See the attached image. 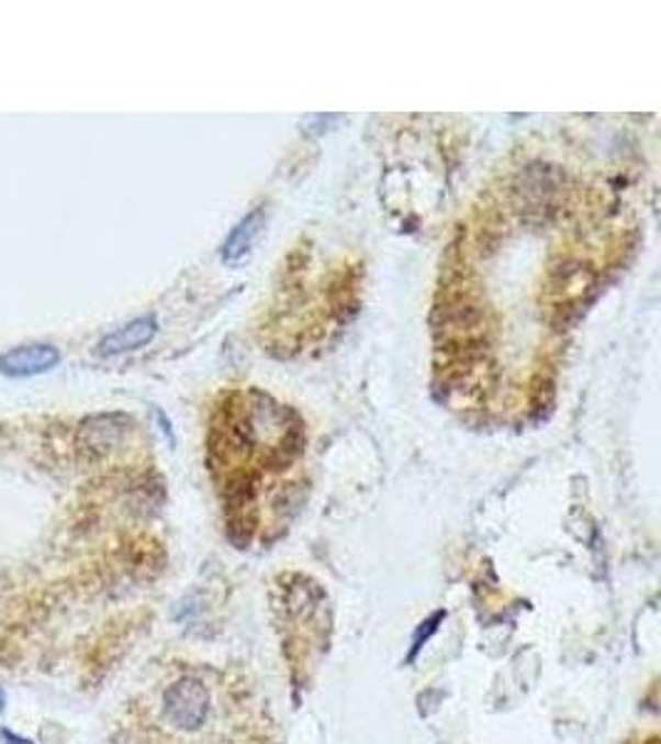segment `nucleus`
I'll return each instance as SVG.
<instances>
[{
	"mask_svg": "<svg viewBox=\"0 0 661 744\" xmlns=\"http://www.w3.org/2000/svg\"><path fill=\"white\" fill-rule=\"evenodd\" d=\"M595 270L582 260L565 258L550 268L548 293L552 311L560 315V323L568 321V313H580V306H585V296L595 288Z\"/></svg>",
	"mask_w": 661,
	"mask_h": 744,
	"instance_id": "nucleus-1",
	"label": "nucleus"
},
{
	"mask_svg": "<svg viewBox=\"0 0 661 744\" xmlns=\"http://www.w3.org/2000/svg\"><path fill=\"white\" fill-rule=\"evenodd\" d=\"M209 690L199 678H181L164 692V718L183 732L199 730L209 718Z\"/></svg>",
	"mask_w": 661,
	"mask_h": 744,
	"instance_id": "nucleus-2",
	"label": "nucleus"
},
{
	"mask_svg": "<svg viewBox=\"0 0 661 744\" xmlns=\"http://www.w3.org/2000/svg\"><path fill=\"white\" fill-rule=\"evenodd\" d=\"M483 311L469 293L446 296L444 303L434 308L436 335H444V343H461L481 337Z\"/></svg>",
	"mask_w": 661,
	"mask_h": 744,
	"instance_id": "nucleus-3",
	"label": "nucleus"
},
{
	"mask_svg": "<svg viewBox=\"0 0 661 744\" xmlns=\"http://www.w3.org/2000/svg\"><path fill=\"white\" fill-rule=\"evenodd\" d=\"M132 432V420L120 412H104L87 418L77 430V444L92 457H104L124 444L126 434Z\"/></svg>",
	"mask_w": 661,
	"mask_h": 744,
	"instance_id": "nucleus-4",
	"label": "nucleus"
},
{
	"mask_svg": "<svg viewBox=\"0 0 661 744\" xmlns=\"http://www.w3.org/2000/svg\"><path fill=\"white\" fill-rule=\"evenodd\" d=\"M63 355L51 343L15 345L0 355V375L5 378H35L60 365Z\"/></svg>",
	"mask_w": 661,
	"mask_h": 744,
	"instance_id": "nucleus-5",
	"label": "nucleus"
},
{
	"mask_svg": "<svg viewBox=\"0 0 661 744\" xmlns=\"http://www.w3.org/2000/svg\"><path fill=\"white\" fill-rule=\"evenodd\" d=\"M157 333H159L157 318L142 315V318H134V321H130L122 327H116V331L107 337H102V343L97 347H100V355L104 357L134 353V351H139V347L149 345L154 337H157Z\"/></svg>",
	"mask_w": 661,
	"mask_h": 744,
	"instance_id": "nucleus-6",
	"label": "nucleus"
},
{
	"mask_svg": "<svg viewBox=\"0 0 661 744\" xmlns=\"http://www.w3.org/2000/svg\"><path fill=\"white\" fill-rule=\"evenodd\" d=\"M260 224H262V209L250 211V214L231 231L228 241L223 244V260L236 264L238 258L246 256L253 246V241H256V236L260 234Z\"/></svg>",
	"mask_w": 661,
	"mask_h": 744,
	"instance_id": "nucleus-7",
	"label": "nucleus"
},
{
	"mask_svg": "<svg viewBox=\"0 0 661 744\" xmlns=\"http://www.w3.org/2000/svg\"><path fill=\"white\" fill-rule=\"evenodd\" d=\"M0 737L5 740V744H33L31 740H25V737H18V734H13L11 730H0Z\"/></svg>",
	"mask_w": 661,
	"mask_h": 744,
	"instance_id": "nucleus-8",
	"label": "nucleus"
},
{
	"mask_svg": "<svg viewBox=\"0 0 661 744\" xmlns=\"http://www.w3.org/2000/svg\"><path fill=\"white\" fill-rule=\"evenodd\" d=\"M3 708H5V692L0 690V712H3Z\"/></svg>",
	"mask_w": 661,
	"mask_h": 744,
	"instance_id": "nucleus-9",
	"label": "nucleus"
}]
</instances>
